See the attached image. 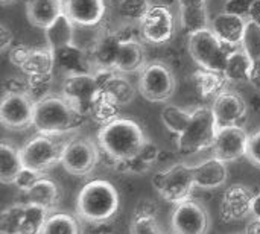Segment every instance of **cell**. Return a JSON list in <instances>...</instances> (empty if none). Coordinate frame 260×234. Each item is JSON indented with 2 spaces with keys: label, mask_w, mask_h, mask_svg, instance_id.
<instances>
[{
  "label": "cell",
  "mask_w": 260,
  "mask_h": 234,
  "mask_svg": "<svg viewBox=\"0 0 260 234\" xmlns=\"http://www.w3.org/2000/svg\"><path fill=\"white\" fill-rule=\"evenodd\" d=\"M44 174H41V172H37V171H34V169H29V168H23L21 171H20V174L17 175V178H15V181H14V186L20 190V192H27L41 177H43Z\"/></svg>",
  "instance_id": "60d3db41"
},
{
  "label": "cell",
  "mask_w": 260,
  "mask_h": 234,
  "mask_svg": "<svg viewBox=\"0 0 260 234\" xmlns=\"http://www.w3.org/2000/svg\"><path fill=\"white\" fill-rule=\"evenodd\" d=\"M177 88V81L172 69L161 61H151L140 70L139 91L154 104L168 102Z\"/></svg>",
  "instance_id": "52a82bcc"
},
{
  "label": "cell",
  "mask_w": 260,
  "mask_h": 234,
  "mask_svg": "<svg viewBox=\"0 0 260 234\" xmlns=\"http://www.w3.org/2000/svg\"><path fill=\"white\" fill-rule=\"evenodd\" d=\"M248 136L250 134L244 129V126L218 128L215 142L212 145L213 157H216L225 163H230L241 157H245Z\"/></svg>",
  "instance_id": "9a60e30c"
},
{
  "label": "cell",
  "mask_w": 260,
  "mask_h": 234,
  "mask_svg": "<svg viewBox=\"0 0 260 234\" xmlns=\"http://www.w3.org/2000/svg\"><path fill=\"white\" fill-rule=\"evenodd\" d=\"M62 11L76 26H98L105 17L107 3L105 0H62Z\"/></svg>",
  "instance_id": "e0dca14e"
},
{
  "label": "cell",
  "mask_w": 260,
  "mask_h": 234,
  "mask_svg": "<svg viewBox=\"0 0 260 234\" xmlns=\"http://www.w3.org/2000/svg\"><path fill=\"white\" fill-rule=\"evenodd\" d=\"M254 85L260 87V59L254 61V67H253V81Z\"/></svg>",
  "instance_id": "816d5d0a"
},
{
  "label": "cell",
  "mask_w": 260,
  "mask_h": 234,
  "mask_svg": "<svg viewBox=\"0 0 260 234\" xmlns=\"http://www.w3.org/2000/svg\"><path fill=\"white\" fill-rule=\"evenodd\" d=\"M120 207L117 189L107 180H93L87 183L76 201V213L90 224H104L116 216Z\"/></svg>",
  "instance_id": "3957f363"
},
{
  "label": "cell",
  "mask_w": 260,
  "mask_h": 234,
  "mask_svg": "<svg viewBox=\"0 0 260 234\" xmlns=\"http://www.w3.org/2000/svg\"><path fill=\"white\" fill-rule=\"evenodd\" d=\"M192 82H193L195 91L204 99L207 97L215 99L218 94L225 91L227 85L230 84L222 72H213V70H207L201 67L192 75Z\"/></svg>",
  "instance_id": "484cf974"
},
{
  "label": "cell",
  "mask_w": 260,
  "mask_h": 234,
  "mask_svg": "<svg viewBox=\"0 0 260 234\" xmlns=\"http://www.w3.org/2000/svg\"><path fill=\"white\" fill-rule=\"evenodd\" d=\"M230 50L210 27L189 35V53L201 69L224 73Z\"/></svg>",
  "instance_id": "5b68a950"
},
{
  "label": "cell",
  "mask_w": 260,
  "mask_h": 234,
  "mask_svg": "<svg viewBox=\"0 0 260 234\" xmlns=\"http://www.w3.org/2000/svg\"><path fill=\"white\" fill-rule=\"evenodd\" d=\"M82 228L79 221L69 213L53 212L49 215L41 234H81Z\"/></svg>",
  "instance_id": "d6a6232c"
},
{
  "label": "cell",
  "mask_w": 260,
  "mask_h": 234,
  "mask_svg": "<svg viewBox=\"0 0 260 234\" xmlns=\"http://www.w3.org/2000/svg\"><path fill=\"white\" fill-rule=\"evenodd\" d=\"M101 91L104 94H107L110 99H113L120 107L131 104L136 97V90H134L133 84L126 78H123L122 73H119V72L105 84V87Z\"/></svg>",
  "instance_id": "1f68e13d"
},
{
  "label": "cell",
  "mask_w": 260,
  "mask_h": 234,
  "mask_svg": "<svg viewBox=\"0 0 260 234\" xmlns=\"http://www.w3.org/2000/svg\"><path fill=\"white\" fill-rule=\"evenodd\" d=\"M119 110H120V105H117L113 99H110L107 94L101 91L88 113V117L101 125H107L111 120L119 117Z\"/></svg>",
  "instance_id": "d590c367"
},
{
  "label": "cell",
  "mask_w": 260,
  "mask_h": 234,
  "mask_svg": "<svg viewBox=\"0 0 260 234\" xmlns=\"http://www.w3.org/2000/svg\"><path fill=\"white\" fill-rule=\"evenodd\" d=\"M99 93L101 90L93 72L67 75L61 88V96L66 97L75 108H78L87 116Z\"/></svg>",
  "instance_id": "4fadbf2b"
},
{
  "label": "cell",
  "mask_w": 260,
  "mask_h": 234,
  "mask_svg": "<svg viewBox=\"0 0 260 234\" xmlns=\"http://www.w3.org/2000/svg\"><path fill=\"white\" fill-rule=\"evenodd\" d=\"M253 67H254V61L244 52L242 47H236V49H232L229 53L224 75L227 81L233 84L251 82Z\"/></svg>",
  "instance_id": "d4e9b609"
},
{
  "label": "cell",
  "mask_w": 260,
  "mask_h": 234,
  "mask_svg": "<svg viewBox=\"0 0 260 234\" xmlns=\"http://www.w3.org/2000/svg\"><path fill=\"white\" fill-rule=\"evenodd\" d=\"M26 79H27V91L26 93L34 99V102H38L43 97L50 94L49 90H50V84H52V75H37V76H29Z\"/></svg>",
  "instance_id": "ab89813d"
},
{
  "label": "cell",
  "mask_w": 260,
  "mask_h": 234,
  "mask_svg": "<svg viewBox=\"0 0 260 234\" xmlns=\"http://www.w3.org/2000/svg\"><path fill=\"white\" fill-rule=\"evenodd\" d=\"M251 2L253 0H225L224 11L229 12V14H235V15H239V17L247 18Z\"/></svg>",
  "instance_id": "ee69618b"
},
{
  "label": "cell",
  "mask_w": 260,
  "mask_h": 234,
  "mask_svg": "<svg viewBox=\"0 0 260 234\" xmlns=\"http://www.w3.org/2000/svg\"><path fill=\"white\" fill-rule=\"evenodd\" d=\"M245 157L253 166L260 168V129L248 136V145H247V154Z\"/></svg>",
  "instance_id": "7bdbcfd3"
},
{
  "label": "cell",
  "mask_w": 260,
  "mask_h": 234,
  "mask_svg": "<svg viewBox=\"0 0 260 234\" xmlns=\"http://www.w3.org/2000/svg\"><path fill=\"white\" fill-rule=\"evenodd\" d=\"M122 38L117 34V30H107L102 32L98 41L93 44V47L88 50L93 69L96 67H104V69H114V62L122 44Z\"/></svg>",
  "instance_id": "44dd1931"
},
{
  "label": "cell",
  "mask_w": 260,
  "mask_h": 234,
  "mask_svg": "<svg viewBox=\"0 0 260 234\" xmlns=\"http://www.w3.org/2000/svg\"><path fill=\"white\" fill-rule=\"evenodd\" d=\"M157 207L149 199H142L134 212L133 224H131V234H161L157 221Z\"/></svg>",
  "instance_id": "f1b7e54d"
},
{
  "label": "cell",
  "mask_w": 260,
  "mask_h": 234,
  "mask_svg": "<svg viewBox=\"0 0 260 234\" xmlns=\"http://www.w3.org/2000/svg\"><path fill=\"white\" fill-rule=\"evenodd\" d=\"M152 5L154 0H119L117 11L125 20L131 23H140Z\"/></svg>",
  "instance_id": "74e56055"
},
{
  "label": "cell",
  "mask_w": 260,
  "mask_h": 234,
  "mask_svg": "<svg viewBox=\"0 0 260 234\" xmlns=\"http://www.w3.org/2000/svg\"><path fill=\"white\" fill-rule=\"evenodd\" d=\"M241 47L253 61L260 59V24L257 21L247 20L245 34Z\"/></svg>",
  "instance_id": "f35d334b"
},
{
  "label": "cell",
  "mask_w": 260,
  "mask_h": 234,
  "mask_svg": "<svg viewBox=\"0 0 260 234\" xmlns=\"http://www.w3.org/2000/svg\"><path fill=\"white\" fill-rule=\"evenodd\" d=\"M62 12V0H27L26 3L29 23L40 29H46Z\"/></svg>",
  "instance_id": "cb8c5ba5"
},
{
  "label": "cell",
  "mask_w": 260,
  "mask_h": 234,
  "mask_svg": "<svg viewBox=\"0 0 260 234\" xmlns=\"http://www.w3.org/2000/svg\"><path fill=\"white\" fill-rule=\"evenodd\" d=\"M201 5H207V0H178V8L201 6Z\"/></svg>",
  "instance_id": "f907efd6"
},
{
  "label": "cell",
  "mask_w": 260,
  "mask_h": 234,
  "mask_svg": "<svg viewBox=\"0 0 260 234\" xmlns=\"http://www.w3.org/2000/svg\"><path fill=\"white\" fill-rule=\"evenodd\" d=\"M254 21H257V23H259V24H260V17H259V18H257V20H254Z\"/></svg>",
  "instance_id": "db71d44e"
},
{
  "label": "cell",
  "mask_w": 260,
  "mask_h": 234,
  "mask_svg": "<svg viewBox=\"0 0 260 234\" xmlns=\"http://www.w3.org/2000/svg\"><path fill=\"white\" fill-rule=\"evenodd\" d=\"M50 212L41 206L24 203V215L20 234H41Z\"/></svg>",
  "instance_id": "836d02e7"
},
{
  "label": "cell",
  "mask_w": 260,
  "mask_h": 234,
  "mask_svg": "<svg viewBox=\"0 0 260 234\" xmlns=\"http://www.w3.org/2000/svg\"><path fill=\"white\" fill-rule=\"evenodd\" d=\"M152 186L165 201L180 204L189 199L192 190L197 187L193 180V166L177 163L169 169L160 171L152 177Z\"/></svg>",
  "instance_id": "8992f818"
},
{
  "label": "cell",
  "mask_w": 260,
  "mask_h": 234,
  "mask_svg": "<svg viewBox=\"0 0 260 234\" xmlns=\"http://www.w3.org/2000/svg\"><path fill=\"white\" fill-rule=\"evenodd\" d=\"M254 192L242 184H233L225 189L221 199V218L225 222L241 221L251 215Z\"/></svg>",
  "instance_id": "2e32d148"
},
{
  "label": "cell",
  "mask_w": 260,
  "mask_h": 234,
  "mask_svg": "<svg viewBox=\"0 0 260 234\" xmlns=\"http://www.w3.org/2000/svg\"><path fill=\"white\" fill-rule=\"evenodd\" d=\"M99 145L85 137L72 139L64 145L61 164L75 177L90 175L99 163Z\"/></svg>",
  "instance_id": "9c48e42d"
},
{
  "label": "cell",
  "mask_w": 260,
  "mask_h": 234,
  "mask_svg": "<svg viewBox=\"0 0 260 234\" xmlns=\"http://www.w3.org/2000/svg\"><path fill=\"white\" fill-rule=\"evenodd\" d=\"M139 24L140 38L157 46L169 43L177 30V21L172 9L161 3H154Z\"/></svg>",
  "instance_id": "30bf717a"
},
{
  "label": "cell",
  "mask_w": 260,
  "mask_h": 234,
  "mask_svg": "<svg viewBox=\"0 0 260 234\" xmlns=\"http://www.w3.org/2000/svg\"><path fill=\"white\" fill-rule=\"evenodd\" d=\"M210 227V218L207 209L195 201L186 199L175 204V210L171 216V228L174 234H207Z\"/></svg>",
  "instance_id": "7c38bea8"
},
{
  "label": "cell",
  "mask_w": 260,
  "mask_h": 234,
  "mask_svg": "<svg viewBox=\"0 0 260 234\" xmlns=\"http://www.w3.org/2000/svg\"><path fill=\"white\" fill-rule=\"evenodd\" d=\"M75 32H76V24L62 12L53 23H50L44 29L46 46L52 50H56L64 46L73 44Z\"/></svg>",
  "instance_id": "4316f807"
},
{
  "label": "cell",
  "mask_w": 260,
  "mask_h": 234,
  "mask_svg": "<svg viewBox=\"0 0 260 234\" xmlns=\"http://www.w3.org/2000/svg\"><path fill=\"white\" fill-rule=\"evenodd\" d=\"M2 3H8V2H12V0H0Z\"/></svg>",
  "instance_id": "f5cc1de1"
},
{
  "label": "cell",
  "mask_w": 260,
  "mask_h": 234,
  "mask_svg": "<svg viewBox=\"0 0 260 234\" xmlns=\"http://www.w3.org/2000/svg\"><path fill=\"white\" fill-rule=\"evenodd\" d=\"M216 132L218 125L212 107H198L192 110V117L187 128L178 136V151L190 155L212 148Z\"/></svg>",
  "instance_id": "277c9868"
},
{
  "label": "cell",
  "mask_w": 260,
  "mask_h": 234,
  "mask_svg": "<svg viewBox=\"0 0 260 234\" xmlns=\"http://www.w3.org/2000/svg\"><path fill=\"white\" fill-rule=\"evenodd\" d=\"M244 234H260L259 218H253V219L247 224V227H245V230H244Z\"/></svg>",
  "instance_id": "c3c4849f"
},
{
  "label": "cell",
  "mask_w": 260,
  "mask_h": 234,
  "mask_svg": "<svg viewBox=\"0 0 260 234\" xmlns=\"http://www.w3.org/2000/svg\"><path fill=\"white\" fill-rule=\"evenodd\" d=\"M180 14V26L184 30V34L189 37L190 34H195L198 30L207 29L212 24V18L209 15L207 5L201 6H187V8H178Z\"/></svg>",
  "instance_id": "f546056e"
},
{
  "label": "cell",
  "mask_w": 260,
  "mask_h": 234,
  "mask_svg": "<svg viewBox=\"0 0 260 234\" xmlns=\"http://www.w3.org/2000/svg\"><path fill=\"white\" fill-rule=\"evenodd\" d=\"M145 142L146 136L142 126L126 117H117L102 125L98 132V145L113 163L136 157Z\"/></svg>",
  "instance_id": "7a4b0ae2"
},
{
  "label": "cell",
  "mask_w": 260,
  "mask_h": 234,
  "mask_svg": "<svg viewBox=\"0 0 260 234\" xmlns=\"http://www.w3.org/2000/svg\"><path fill=\"white\" fill-rule=\"evenodd\" d=\"M245 26H247V18L222 11L212 18L210 29L225 46H229L230 49H236L241 47L242 44Z\"/></svg>",
  "instance_id": "ac0fdd59"
},
{
  "label": "cell",
  "mask_w": 260,
  "mask_h": 234,
  "mask_svg": "<svg viewBox=\"0 0 260 234\" xmlns=\"http://www.w3.org/2000/svg\"><path fill=\"white\" fill-rule=\"evenodd\" d=\"M190 117H192V111H187L178 105L169 104L161 110L163 125L166 126L168 131H171L177 136L184 132V129L187 128V125L190 122Z\"/></svg>",
  "instance_id": "e575fe53"
},
{
  "label": "cell",
  "mask_w": 260,
  "mask_h": 234,
  "mask_svg": "<svg viewBox=\"0 0 260 234\" xmlns=\"http://www.w3.org/2000/svg\"><path fill=\"white\" fill-rule=\"evenodd\" d=\"M227 178H229L227 163L216 157H212L193 166V180L197 189H203V190L219 189L227 183Z\"/></svg>",
  "instance_id": "d6986e66"
},
{
  "label": "cell",
  "mask_w": 260,
  "mask_h": 234,
  "mask_svg": "<svg viewBox=\"0 0 260 234\" xmlns=\"http://www.w3.org/2000/svg\"><path fill=\"white\" fill-rule=\"evenodd\" d=\"M55 67V58L52 49L46 47H32L29 56L20 67L26 78L37 75H52Z\"/></svg>",
  "instance_id": "83f0119b"
},
{
  "label": "cell",
  "mask_w": 260,
  "mask_h": 234,
  "mask_svg": "<svg viewBox=\"0 0 260 234\" xmlns=\"http://www.w3.org/2000/svg\"><path fill=\"white\" fill-rule=\"evenodd\" d=\"M145 65H146V53L143 44L137 38L122 41L114 62V70L119 73H134V72H140Z\"/></svg>",
  "instance_id": "603a6c76"
},
{
  "label": "cell",
  "mask_w": 260,
  "mask_h": 234,
  "mask_svg": "<svg viewBox=\"0 0 260 234\" xmlns=\"http://www.w3.org/2000/svg\"><path fill=\"white\" fill-rule=\"evenodd\" d=\"M32 47L26 46V44H14L9 49V61L15 65V67H21L23 62L26 61V58L29 56Z\"/></svg>",
  "instance_id": "f6af8a7d"
},
{
  "label": "cell",
  "mask_w": 260,
  "mask_h": 234,
  "mask_svg": "<svg viewBox=\"0 0 260 234\" xmlns=\"http://www.w3.org/2000/svg\"><path fill=\"white\" fill-rule=\"evenodd\" d=\"M12 41H14V35L9 30V27L6 24H0V52L6 53L14 46Z\"/></svg>",
  "instance_id": "7dc6e473"
},
{
  "label": "cell",
  "mask_w": 260,
  "mask_h": 234,
  "mask_svg": "<svg viewBox=\"0 0 260 234\" xmlns=\"http://www.w3.org/2000/svg\"><path fill=\"white\" fill-rule=\"evenodd\" d=\"M55 58V65H58L61 70H64L67 75H76V73H88L91 70V58L88 50L79 47L78 44H69L61 49L52 50Z\"/></svg>",
  "instance_id": "ffe728a7"
},
{
  "label": "cell",
  "mask_w": 260,
  "mask_h": 234,
  "mask_svg": "<svg viewBox=\"0 0 260 234\" xmlns=\"http://www.w3.org/2000/svg\"><path fill=\"white\" fill-rule=\"evenodd\" d=\"M23 168L20 149L3 142L0 145V181L3 184H14Z\"/></svg>",
  "instance_id": "4dcf8cb0"
},
{
  "label": "cell",
  "mask_w": 260,
  "mask_h": 234,
  "mask_svg": "<svg viewBox=\"0 0 260 234\" xmlns=\"http://www.w3.org/2000/svg\"><path fill=\"white\" fill-rule=\"evenodd\" d=\"M87 114L75 108L66 97L49 94L35 102L32 126L40 134L62 136L79 129L87 122Z\"/></svg>",
  "instance_id": "6da1fadb"
},
{
  "label": "cell",
  "mask_w": 260,
  "mask_h": 234,
  "mask_svg": "<svg viewBox=\"0 0 260 234\" xmlns=\"http://www.w3.org/2000/svg\"><path fill=\"white\" fill-rule=\"evenodd\" d=\"M260 17V0H253L250 5V11H248V17L247 20H257Z\"/></svg>",
  "instance_id": "681fc988"
},
{
  "label": "cell",
  "mask_w": 260,
  "mask_h": 234,
  "mask_svg": "<svg viewBox=\"0 0 260 234\" xmlns=\"http://www.w3.org/2000/svg\"><path fill=\"white\" fill-rule=\"evenodd\" d=\"M24 215V203H17L6 207L0 215V233L20 234Z\"/></svg>",
  "instance_id": "8d00e7d4"
},
{
  "label": "cell",
  "mask_w": 260,
  "mask_h": 234,
  "mask_svg": "<svg viewBox=\"0 0 260 234\" xmlns=\"http://www.w3.org/2000/svg\"><path fill=\"white\" fill-rule=\"evenodd\" d=\"M24 198H26L24 203L41 206L50 213H53L58 204L61 203L62 190L56 181L43 175L27 192H24Z\"/></svg>",
  "instance_id": "7402d4cb"
},
{
  "label": "cell",
  "mask_w": 260,
  "mask_h": 234,
  "mask_svg": "<svg viewBox=\"0 0 260 234\" xmlns=\"http://www.w3.org/2000/svg\"><path fill=\"white\" fill-rule=\"evenodd\" d=\"M212 110L218 128L244 126L248 119V104L236 91L225 90L221 94H218L213 99Z\"/></svg>",
  "instance_id": "5bb4252c"
},
{
  "label": "cell",
  "mask_w": 260,
  "mask_h": 234,
  "mask_svg": "<svg viewBox=\"0 0 260 234\" xmlns=\"http://www.w3.org/2000/svg\"><path fill=\"white\" fill-rule=\"evenodd\" d=\"M160 155H161V149L158 148L157 143H154V142L149 140V139H146V142L143 143V146L140 148V151H139V154H137V157L142 158V160H143L145 163H148L149 166H152L155 161H158Z\"/></svg>",
  "instance_id": "b9f144b4"
},
{
  "label": "cell",
  "mask_w": 260,
  "mask_h": 234,
  "mask_svg": "<svg viewBox=\"0 0 260 234\" xmlns=\"http://www.w3.org/2000/svg\"><path fill=\"white\" fill-rule=\"evenodd\" d=\"M35 102L27 93H3L0 122L5 128L20 131L34 123Z\"/></svg>",
  "instance_id": "8fae6325"
},
{
  "label": "cell",
  "mask_w": 260,
  "mask_h": 234,
  "mask_svg": "<svg viewBox=\"0 0 260 234\" xmlns=\"http://www.w3.org/2000/svg\"><path fill=\"white\" fill-rule=\"evenodd\" d=\"M64 145L66 143L56 140L55 136L38 132L20 148L23 166L41 174L47 172L49 169L61 163Z\"/></svg>",
  "instance_id": "ba28073f"
},
{
  "label": "cell",
  "mask_w": 260,
  "mask_h": 234,
  "mask_svg": "<svg viewBox=\"0 0 260 234\" xmlns=\"http://www.w3.org/2000/svg\"><path fill=\"white\" fill-rule=\"evenodd\" d=\"M26 91H27V79L11 76L6 78L3 82V93H26Z\"/></svg>",
  "instance_id": "bcb514c9"
}]
</instances>
